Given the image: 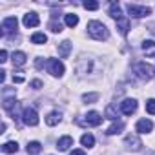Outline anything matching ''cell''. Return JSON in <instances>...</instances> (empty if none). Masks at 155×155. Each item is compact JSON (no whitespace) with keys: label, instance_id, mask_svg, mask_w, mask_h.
<instances>
[{"label":"cell","instance_id":"1","mask_svg":"<svg viewBox=\"0 0 155 155\" xmlns=\"http://www.w3.org/2000/svg\"><path fill=\"white\" fill-rule=\"evenodd\" d=\"M88 33H90V37L95 38V40H108V37H110L108 28H106L102 22H99V20H91V22L88 24Z\"/></svg>","mask_w":155,"mask_h":155},{"label":"cell","instance_id":"2","mask_svg":"<svg viewBox=\"0 0 155 155\" xmlns=\"http://www.w3.org/2000/svg\"><path fill=\"white\" fill-rule=\"evenodd\" d=\"M133 71L137 73V77L142 79V81H151L153 77H155V68L151 64H148V62H137L133 66Z\"/></svg>","mask_w":155,"mask_h":155},{"label":"cell","instance_id":"3","mask_svg":"<svg viewBox=\"0 0 155 155\" xmlns=\"http://www.w3.org/2000/svg\"><path fill=\"white\" fill-rule=\"evenodd\" d=\"M22 122L26 124V126H37L38 124V113H37V110L35 108H24L22 110Z\"/></svg>","mask_w":155,"mask_h":155},{"label":"cell","instance_id":"4","mask_svg":"<svg viewBox=\"0 0 155 155\" xmlns=\"http://www.w3.org/2000/svg\"><path fill=\"white\" fill-rule=\"evenodd\" d=\"M126 9H128V13H130L133 18H142V17H148V15H151V9H150V8H146V6L128 4V6H126Z\"/></svg>","mask_w":155,"mask_h":155},{"label":"cell","instance_id":"5","mask_svg":"<svg viewBox=\"0 0 155 155\" xmlns=\"http://www.w3.org/2000/svg\"><path fill=\"white\" fill-rule=\"evenodd\" d=\"M48 71L53 77H62L64 75V64L58 58H48Z\"/></svg>","mask_w":155,"mask_h":155},{"label":"cell","instance_id":"6","mask_svg":"<svg viewBox=\"0 0 155 155\" xmlns=\"http://www.w3.org/2000/svg\"><path fill=\"white\" fill-rule=\"evenodd\" d=\"M17 26H18L17 17H8V18H4V20H2V35L6 37V35L15 33V31H17Z\"/></svg>","mask_w":155,"mask_h":155},{"label":"cell","instance_id":"7","mask_svg":"<svg viewBox=\"0 0 155 155\" xmlns=\"http://www.w3.org/2000/svg\"><path fill=\"white\" fill-rule=\"evenodd\" d=\"M124 146H126L128 150H131V151H139V150L142 148V142H140V139H139L137 135H126Z\"/></svg>","mask_w":155,"mask_h":155},{"label":"cell","instance_id":"8","mask_svg":"<svg viewBox=\"0 0 155 155\" xmlns=\"http://www.w3.org/2000/svg\"><path fill=\"white\" fill-rule=\"evenodd\" d=\"M120 110H122L124 115L135 113V110H137V101H135V99H126V101H122V102H120Z\"/></svg>","mask_w":155,"mask_h":155},{"label":"cell","instance_id":"9","mask_svg":"<svg viewBox=\"0 0 155 155\" xmlns=\"http://www.w3.org/2000/svg\"><path fill=\"white\" fill-rule=\"evenodd\" d=\"M102 115L99 113V111H90L88 115H86V119H84V124L86 126H99L101 122H102Z\"/></svg>","mask_w":155,"mask_h":155},{"label":"cell","instance_id":"10","mask_svg":"<svg viewBox=\"0 0 155 155\" xmlns=\"http://www.w3.org/2000/svg\"><path fill=\"white\" fill-rule=\"evenodd\" d=\"M135 130H137V133H150V131L153 130V122H151L150 119H140V120L137 122Z\"/></svg>","mask_w":155,"mask_h":155},{"label":"cell","instance_id":"11","mask_svg":"<svg viewBox=\"0 0 155 155\" xmlns=\"http://www.w3.org/2000/svg\"><path fill=\"white\" fill-rule=\"evenodd\" d=\"M38 24H40V18H38L37 13L31 11V13H26V15H24V26H26V28H37Z\"/></svg>","mask_w":155,"mask_h":155},{"label":"cell","instance_id":"12","mask_svg":"<svg viewBox=\"0 0 155 155\" xmlns=\"http://www.w3.org/2000/svg\"><path fill=\"white\" fill-rule=\"evenodd\" d=\"M2 108H4V110H6L8 113L15 115V108H17V99H15V97H4Z\"/></svg>","mask_w":155,"mask_h":155},{"label":"cell","instance_id":"13","mask_svg":"<svg viewBox=\"0 0 155 155\" xmlns=\"http://www.w3.org/2000/svg\"><path fill=\"white\" fill-rule=\"evenodd\" d=\"M69 146H73V139H71L69 135H64V137H60V139H58V142H57V148H58L60 151H66V150H69Z\"/></svg>","mask_w":155,"mask_h":155},{"label":"cell","instance_id":"14","mask_svg":"<svg viewBox=\"0 0 155 155\" xmlns=\"http://www.w3.org/2000/svg\"><path fill=\"white\" fill-rule=\"evenodd\" d=\"M60 120H62V113H60V111H51V113L46 117V124H48V126H57Z\"/></svg>","mask_w":155,"mask_h":155},{"label":"cell","instance_id":"15","mask_svg":"<svg viewBox=\"0 0 155 155\" xmlns=\"http://www.w3.org/2000/svg\"><path fill=\"white\" fill-rule=\"evenodd\" d=\"M110 17L115 18V20L122 18V9H120V6H119L117 2H111V4H110Z\"/></svg>","mask_w":155,"mask_h":155},{"label":"cell","instance_id":"16","mask_svg":"<svg viewBox=\"0 0 155 155\" xmlns=\"http://www.w3.org/2000/svg\"><path fill=\"white\" fill-rule=\"evenodd\" d=\"M122 130H124V122H122V120H115V122L106 130V133H108V135H117V133H120Z\"/></svg>","mask_w":155,"mask_h":155},{"label":"cell","instance_id":"17","mask_svg":"<svg viewBox=\"0 0 155 155\" xmlns=\"http://www.w3.org/2000/svg\"><path fill=\"white\" fill-rule=\"evenodd\" d=\"M117 29L120 31V35H128V29H130V20H128L126 17L119 18V20H117Z\"/></svg>","mask_w":155,"mask_h":155},{"label":"cell","instance_id":"18","mask_svg":"<svg viewBox=\"0 0 155 155\" xmlns=\"http://www.w3.org/2000/svg\"><path fill=\"white\" fill-rule=\"evenodd\" d=\"M69 51H71V42H69V40H64V42L58 44V55H60L62 58H66V57L69 55Z\"/></svg>","mask_w":155,"mask_h":155},{"label":"cell","instance_id":"19","mask_svg":"<svg viewBox=\"0 0 155 155\" xmlns=\"http://www.w3.org/2000/svg\"><path fill=\"white\" fill-rule=\"evenodd\" d=\"M11 60H13V66H24V64H26V60H28V57H26V53L17 51V53H13Z\"/></svg>","mask_w":155,"mask_h":155},{"label":"cell","instance_id":"20","mask_svg":"<svg viewBox=\"0 0 155 155\" xmlns=\"http://www.w3.org/2000/svg\"><path fill=\"white\" fill-rule=\"evenodd\" d=\"M142 51L148 57H155V42L153 40H144L142 42Z\"/></svg>","mask_w":155,"mask_h":155},{"label":"cell","instance_id":"21","mask_svg":"<svg viewBox=\"0 0 155 155\" xmlns=\"http://www.w3.org/2000/svg\"><path fill=\"white\" fill-rule=\"evenodd\" d=\"M26 150H28V153H29V155H37V153H40V151H42V144H40V142H37V140H31V142L28 144V148H26Z\"/></svg>","mask_w":155,"mask_h":155},{"label":"cell","instance_id":"22","mask_svg":"<svg viewBox=\"0 0 155 155\" xmlns=\"http://www.w3.org/2000/svg\"><path fill=\"white\" fill-rule=\"evenodd\" d=\"M2 151H4V153H17V151H18V144H17L15 140H9V142L2 144Z\"/></svg>","mask_w":155,"mask_h":155},{"label":"cell","instance_id":"23","mask_svg":"<svg viewBox=\"0 0 155 155\" xmlns=\"http://www.w3.org/2000/svg\"><path fill=\"white\" fill-rule=\"evenodd\" d=\"M64 22H66L68 28H75L77 24H79V17H77L75 13H68V15L64 17Z\"/></svg>","mask_w":155,"mask_h":155},{"label":"cell","instance_id":"24","mask_svg":"<svg viewBox=\"0 0 155 155\" xmlns=\"http://www.w3.org/2000/svg\"><path fill=\"white\" fill-rule=\"evenodd\" d=\"M31 42H33V44H46V42H48V37H46V33L37 31V33L31 35Z\"/></svg>","mask_w":155,"mask_h":155},{"label":"cell","instance_id":"25","mask_svg":"<svg viewBox=\"0 0 155 155\" xmlns=\"http://www.w3.org/2000/svg\"><path fill=\"white\" fill-rule=\"evenodd\" d=\"M81 142H82V146H86V148H91V146L95 144V137H93L91 133H84V135L81 137Z\"/></svg>","mask_w":155,"mask_h":155},{"label":"cell","instance_id":"26","mask_svg":"<svg viewBox=\"0 0 155 155\" xmlns=\"http://www.w3.org/2000/svg\"><path fill=\"white\" fill-rule=\"evenodd\" d=\"M106 117H108L110 120H113V122L117 120V113H115V106H111V104H110V106L106 108Z\"/></svg>","mask_w":155,"mask_h":155},{"label":"cell","instance_id":"27","mask_svg":"<svg viewBox=\"0 0 155 155\" xmlns=\"http://www.w3.org/2000/svg\"><path fill=\"white\" fill-rule=\"evenodd\" d=\"M146 111H148L150 115H155V99L146 101Z\"/></svg>","mask_w":155,"mask_h":155},{"label":"cell","instance_id":"28","mask_svg":"<svg viewBox=\"0 0 155 155\" xmlns=\"http://www.w3.org/2000/svg\"><path fill=\"white\" fill-rule=\"evenodd\" d=\"M49 29H51L53 33H60V31H62V24H60V22L51 20V22H49Z\"/></svg>","mask_w":155,"mask_h":155},{"label":"cell","instance_id":"29","mask_svg":"<svg viewBox=\"0 0 155 155\" xmlns=\"http://www.w3.org/2000/svg\"><path fill=\"white\" fill-rule=\"evenodd\" d=\"M82 99H84V102H95L99 99V93H86Z\"/></svg>","mask_w":155,"mask_h":155},{"label":"cell","instance_id":"30","mask_svg":"<svg viewBox=\"0 0 155 155\" xmlns=\"http://www.w3.org/2000/svg\"><path fill=\"white\" fill-rule=\"evenodd\" d=\"M88 11H95V9H99V2H84L82 4Z\"/></svg>","mask_w":155,"mask_h":155},{"label":"cell","instance_id":"31","mask_svg":"<svg viewBox=\"0 0 155 155\" xmlns=\"http://www.w3.org/2000/svg\"><path fill=\"white\" fill-rule=\"evenodd\" d=\"M31 88H33V90H40V88H42V81H33V82H31Z\"/></svg>","mask_w":155,"mask_h":155},{"label":"cell","instance_id":"32","mask_svg":"<svg viewBox=\"0 0 155 155\" xmlns=\"http://www.w3.org/2000/svg\"><path fill=\"white\" fill-rule=\"evenodd\" d=\"M6 60H8V51L2 49V51H0V62H6Z\"/></svg>","mask_w":155,"mask_h":155},{"label":"cell","instance_id":"33","mask_svg":"<svg viewBox=\"0 0 155 155\" xmlns=\"http://www.w3.org/2000/svg\"><path fill=\"white\" fill-rule=\"evenodd\" d=\"M13 82H17V84H20V82H24V77H22V75H17V77L13 75Z\"/></svg>","mask_w":155,"mask_h":155},{"label":"cell","instance_id":"34","mask_svg":"<svg viewBox=\"0 0 155 155\" xmlns=\"http://www.w3.org/2000/svg\"><path fill=\"white\" fill-rule=\"evenodd\" d=\"M69 155H86V153H84L82 150H73V151H71Z\"/></svg>","mask_w":155,"mask_h":155}]
</instances>
